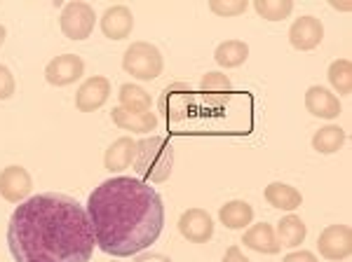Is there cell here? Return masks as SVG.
<instances>
[{"label": "cell", "instance_id": "obj_1", "mask_svg": "<svg viewBox=\"0 0 352 262\" xmlns=\"http://www.w3.org/2000/svg\"><path fill=\"white\" fill-rule=\"evenodd\" d=\"M8 246L14 262H89L96 239L85 206L73 197L45 192L12 213Z\"/></svg>", "mask_w": 352, "mask_h": 262}, {"label": "cell", "instance_id": "obj_2", "mask_svg": "<svg viewBox=\"0 0 352 262\" xmlns=\"http://www.w3.org/2000/svg\"><path fill=\"white\" fill-rule=\"evenodd\" d=\"M87 218L96 246L116 258L139 255L157 241L164 227L162 199L141 178L116 176L87 199Z\"/></svg>", "mask_w": 352, "mask_h": 262}, {"label": "cell", "instance_id": "obj_3", "mask_svg": "<svg viewBox=\"0 0 352 262\" xmlns=\"http://www.w3.org/2000/svg\"><path fill=\"white\" fill-rule=\"evenodd\" d=\"M134 171L148 183H164L174 169V147L162 136H146L136 143Z\"/></svg>", "mask_w": 352, "mask_h": 262}, {"label": "cell", "instance_id": "obj_4", "mask_svg": "<svg viewBox=\"0 0 352 262\" xmlns=\"http://www.w3.org/2000/svg\"><path fill=\"white\" fill-rule=\"evenodd\" d=\"M122 68L124 73H129L132 78L141 80V82H151V80L160 78L164 59L160 54V49L151 43H132L122 54Z\"/></svg>", "mask_w": 352, "mask_h": 262}, {"label": "cell", "instance_id": "obj_5", "mask_svg": "<svg viewBox=\"0 0 352 262\" xmlns=\"http://www.w3.org/2000/svg\"><path fill=\"white\" fill-rule=\"evenodd\" d=\"M59 24H61V33L68 40L80 43V40H87L92 36L96 24V12L89 3H68L61 10Z\"/></svg>", "mask_w": 352, "mask_h": 262}, {"label": "cell", "instance_id": "obj_6", "mask_svg": "<svg viewBox=\"0 0 352 262\" xmlns=\"http://www.w3.org/2000/svg\"><path fill=\"white\" fill-rule=\"evenodd\" d=\"M190 101L192 89L184 82H172L162 89L157 99V110L160 115L167 117V122H181L184 117L190 115Z\"/></svg>", "mask_w": 352, "mask_h": 262}, {"label": "cell", "instance_id": "obj_7", "mask_svg": "<svg viewBox=\"0 0 352 262\" xmlns=\"http://www.w3.org/2000/svg\"><path fill=\"white\" fill-rule=\"evenodd\" d=\"M317 248L324 260L338 262L352 253V232L348 225H329L317 237Z\"/></svg>", "mask_w": 352, "mask_h": 262}, {"label": "cell", "instance_id": "obj_8", "mask_svg": "<svg viewBox=\"0 0 352 262\" xmlns=\"http://www.w3.org/2000/svg\"><path fill=\"white\" fill-rule=\"evenodd\" d=\"M31 192H33V178L24 167L12 164V167L0 171V197L5 202L21 204L31 197Z\"/></svg>", "mask_w": 352, "mask_h": 262}, {"label": "cell", "instance_id": "obj_9", "mask_svg": "<svg viewBox=\"0 0 352 262\" xmlns=\"http://www.w3.org/2000/svg\"><path fill=\"white\" fill-rule=\"evenodd\" d=\"M322 40H324V24L317 16H298L289 28V43L298 52H310V49L320 47Z\"/></svg>", "mask_w": 352, "mask_h": 262}, {"label": "cell", "instance_id": "obj_10", "mask_svg": "<svg viewBox=\"0 0 352 262\" xmlns=\"http://www.w3.org/2000/svg\"><path fill=\"white\" fill-rule=\"evenodd\" d=\"M85 73V61L78 54H61L52 59L45 68V80L52 87H68V84L78 82Z\"/></svg>", "mask_w": 352, "mask_h": 262}, {"label": "cell", "instance_id": "obj_11", "mask_svg": "<svg viewBox=\"0 0 352 262\" xmlns=\"http://www.w3.org/2000/svg\"><path fill=\"white\" fill-rule=\"evenodd\" d=\"M179 232L190 243H207L214 237V218L204 209H188L179 218Z\"/></svg>", "mask_w": 352, "mask_h": 262}, {"label": "cell", "instance_id": "obj_12", "mask_svg": "<svg viewBox=\"0 0 352 262\" xmlns=\"http://www.w3.org/2000/svg\"><path fill=\"white\" fill-rule=\"evenodd\" d=\"M109 96H111L109 78L104 75L87 78L76 92V108L80 112H94L109 101Z\"/></svg>", "mask_w": 352, "mask_h": 262}, {"label": "cell", "instance_id": "obj_13", "mask_svg": "<svg viewBox=\"0 0 352 262\" xmlns=\"http://www.w3.org/2000/svg\"><path fill=\"white\" fill-rule=\"evenodd\" d=\"M101 31L109 40H124L134 31V14L127 5H113L101 14Z\"/></svg>", "mask_w": 352, "mask_h": 262}, {"label": "cell", "instance_id": "obj_14", "mask_svg": "<svg viewBox=\"0 0 352 262\" xmlns=\"http://www.w3.org/2000/svg\"><path fill=\"white\" fill-rule=\"evenodd\" d=\"M305 108H308L310 115L322 119H336L343 110L338 96L329 92L327 87H322V84H315L305 92Z\"/></svg>", "mask_w": 352, "mask_h": 262}, {"label": "cell", "instance_id": "obj_15", "mask_svg": "<svg viewBox=\"0 0 352 262\" xmlns=\"http://www.w3.org/2000/svg\"><path fill=\"white\" fill-rule=\"evenodd\" d=\"M136 143L132 136H120L118 141H113L109 150L104 152V167L106 171H124L134 164L136 159Z\"/></svg>", "mask_w": 352, "mask_h": 262}, {"label": "cell", "instance_id": "obj_16", "mask_svg": "<svg viewBox=\"0 0 352 262\" xmlns=\"http://www.w3.org/2000/svg\"><path fill=\"white\" fill-rule=\"evenodd\" d=\"M242 243L247 248L256 250V253H265V255H275L282 250L280 241H277V235H275V227L268 223H256L249 227L242 237Z\"/></svg>", "mask_w": 352, "mask_h": 262}, {"label": "cell", "instance_id": "obj_17", "mask_svg": "<svg viewBox=\"0 0 352 262\" xmlns=\"http://www.w3.org/2000/svg\"><path fill=\"white\" fill-rule=\"evenodd\" d=\"M111 117L118 129L132 131V134H151L160 124V119H157V115H153V112H127L120 106L113 108Z\"/></svg>", "mask_w": 352, "mask_h": 262}, {"label": "cell", "instance_id": "obj_18", "mask_svg": "<svg viewBox=\"0 0 352 262\" xmlns=\"http://www.w3.org/2000/svg\"><path fill=\"white\" fill-rule=\"evenodd\" d=\"M200 92L212 106H221L228 101V94L232 92V82L226 73H219V71L204 73L200 80Z\"/></svg>", "mask_w": 352, "mask_h": 262}, {"label": "cell", "instance_id": "obj_19", "mask_svg": "<svg viewBox=\"0 0 352 262\" xmlns=\"http://www.w3.org/2000/svg\"><path fill=\"white\" fill-rule=\"evenodd\" d=\"M277 241H280V246L285 248H298L300 243L305 241V237H308V227H305L303 220L298 218L296 213H289L285 218L277 223Z\"/></svg>", "mask_w": 352, "mask_h": 262}, {"label": "cell", "instance_id": "obj_20", "mask_svg": "<svg viewBox=\"0 0 352 262\" xmlns=\"http://www.w3.org/2000/svg\"><path fill=\"white\" fill-rule=\"evenodd\" d=\"M219 220L223 223L228 230H244V227L252 225L254 220V209L249 206L242 199H232V202L223 204L219 209Z\"/></svg>", "mask_w": 352, "mask_h": 262}, {"label": "cell", "instance_id": "obj_21", "mask_svg": "<svg viewBox=\"0 0 352 262\" xmlns=\"http://www.w3.org/2000/svg\"><path fill=\"white\" fill-rule=\"evenodd\" d=\"M265 202H268L272 209L296 211L300 204H303V197H300V192L296 187H292L287 183H270L265 187Z\"/></svg>", "mask_w": 352, "mask_h": 262}, {"label": "cell", "instance_id": "obj_22", "mask_svg": "<svg viewBox=\"0 0 352 262\" xmlns=\"http://www.w3.org/2000/svg\"><path fill=\"white\" fill-rule=\"evenodd\" d=\"M214 59L221 68H240L249 59V45L242 40H226L217 47Z\"/></svg>", "mask_w": 352, "mask_h": 262}, {"label": "cell", "instance_id": "obj_23", "mask_svg": "<svg viewBox=\"0 0 352 262\" xmlns=\"http://www.w3.org/2000/svg\"><path fill=\"white\" fill-rule=\"evenodd\" d=\"M343 143H345V131L336 127V124H327V127L317 129L312 134V147L320 155H333V152H338L343 147Z\"/></svg>", "mask_w": 352, "mask_h": 262}, {"label": "cell", "instance_id": "obj_24", "mask_svg": "<svg viewBox=\"0 0 352 262\" xmlns=\"http://www.w3.org/2000/svg\"><path fill=\"white\" fill-rule=\"evenodd\" d=\"M118 99H120V108L127 112H151V94L141 84H122Z\"/></svg>", "mask_w": 352, "mask_h": 262}, {"label": "cell", "instance_id": "obj_25", "mask_svg": "<svg viewBox=\"0 0 352 262\" xmlns=\"http://www.w3.org/2000/svg\"><path fill=\"white\" fill-rule=\"evenodd\" d=\"M329 84L333 87V92L338 96H348L352 89V64L348 59H336L329 66Z\"/></svg>", "mask_w": 352, "mask_h": 262}, {"label": "cell", "instance_id": "obj_26", "mask_svg": "<svg viewBox=\"0 0 352 262\" xmlns=\"http://www.w3.org/2000/svg\"><path fill=\"white\" fill-rule=\"evenodd\" d=\"M254 10L265 21H282L294 12L292 0H254Z\"/></svg>", "mask_w": 352, "mask_h": 262}, {"label": "cell", "instance_id": "obj_27", "mask_svg": "<svg viewBox=\"0 0 352 262\" xmlns=\"http://www.w3.org/2000/svg\"><path fill=\"white\" fill-rule=\"evenodd\" d=\"M209 10L217 16H240L249 10V3L247 0H212Z\"/></svg>", "mask_w": 352, "mask_h": 262}, {"label": "cell", "instance_id": "obj_28", "mask_svg": "<svg viewBox=\"0 0 352 262\" xmlns=\"http://www.w3.org/2000/svg\"><path fill=\"white\" fill-rule=\"evenodd\" d=\"M14 89H16V82H14L12 71L0 64V101H8L10 96H14Z\"/></svg>", "mask_w": 352, "mask_h": 262}, {"label": "cell", "instance_id": "obj_29", "mask_svg": "<svg viewBox=\"0 0 352 262\" xmlns=\"http://www.w3.org/2000/svg\"><path fill=\"white\" fill-rule=\"evenodd\" d=\"M282 262H317V255L310 253V250H294Z\"/></svg>", "mask_w": 352, "mask_h": 262}, {"label": "cell", "instance_id": "obj_30", "mask_svg": "<svg viewBox=\"0 0 352 262\" xmlns=\"http://www.w3.org/2000/svg\"><path fill=\"white\" fill-rule=\"evenodd\" d=\"M223 262H249V260L244 258V253L240 250V246H230L228 250H226Z\"/></svg>", "mask_w": 352, "mask_h": 262}, {"label": "cell", "instance_id": "obj_31", "mask_svg": "<svg viewBox=\"0 0 352 262\" xmlns=\"http://www.w3.org/2000/svg\"><path fill=\"white\" fill-rule=\"evenodd\" d=\"M331 8H336V10H345V12H348V10L352 8V5L348 3V0H345V3H331Z\"/></svg>", "mask_w": 352, "mask_h": 262}, {"label": "cell", "instance_id": "obj_32", "mask_svg": "<svg viewBox=\"0 0 352 262\" xmlns=\"http://www.w3.org/2000/svg\"><path fill=\"white\" fill-rule=\"evenodd\" d=\"M5 38H8V28H5L3 24H0V47H3V43H5Z\"/></svg>", "mask_w": 352, "mask_h": 262}, {"label": "cell", "instance_id": "obj_33", "mask_svg": "<svg viewBox=\"0 0 352 262\" xmlns=\"http://www.w3.org/2000/svg\"><path fill=\"white\" fill-rule=\"evenodd\" d=\"M111 262H118V260H111Z\"/></svg>", "mask_w": 352, "mask_h": 262}]
</instances>
